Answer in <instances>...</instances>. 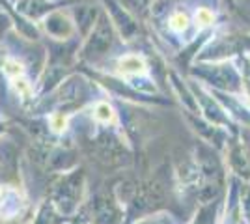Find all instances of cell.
<instances>
[{"label": "cell", "mask_w": 250, "mask_h": 224, "mask_svg": "<svg viewBox=\"0 0 250 224\" xmlns=\"http://www.w3.org/2000/svg\"><path fill=\"white\" fill-rule=\"evenodd\" d=\"M120 71L124 75H142L146 71V64L142 58H138L135 54H127L124 58H120Z\"/></svg>", "instance_id": "cell-3"}, {"label": "cell", "mask_w": 250, "mask_h": 224, "mask_svg": "<svg viewBox=\"0 0 250 224\" xmlns=\"http://www.w3.org/2000/svg\"><path fill=\"white\" fill-rule=\"evenodd\" d=\"M188 24V19L187 15H183V13H174L172 15V19H170V26L177 30V32H181V30H185Z\"/></svg>", "instance_id": "cell-6"}, {"label": "cell", "mask_w": 250, "mask_h": 224, "mask_svg": "<svg viewBox=\"0 0 250 224\" xmlns=\"http://www.w3.org/2000/svg\"><path fill=\"white\" fill-rule=\"evenodd\" d=\"M36 224H52V215H51V209H49V204L43 205V209L40 211V217H38V223Z\"/></svg>", "instance_id": "cell-9"}, {"label": "cell", "mask_w": 250, "mask_h": 224, "mask_svg": "<svg viewBox=\"0 0 250 224\" xmlns=\"http://www.w3.org/2000/svg\"><path fill=\"white\" fill-rule=\"evenodd\" d=\"M51 127L54 129V131H63L65 129V118L62 116V114H52L51 116Z\"/></svg>", "instance_id": "cell-8"}, {"label": "cell", "mask_w": 250, "mask_h": 224, "mask_svg": "<svg viewBox=\"0 0 250 224\" xmlns=\"http://www.w3.org/2000/svg\"><path fill=\"white\" fill-rule=\"evenodd\" d=\"M4 71L10 75V77H13V79H17V77H21L22 75V67L17 60H6V64H4Z\"/></svg>", "instance_id": "cell-7"}, {"label": "cell", "mask_w": 250, "mask_h": 224, "mask_svg": "<svg viewBox=\"0 0 250 224\" xmlns=\"http://www.w3.org/2000/svg\"><path fill=\"white\" fill-rule=\"evenodd\" d=\"M94 116H95L97 122L108 123V122H112V120H114V110H112V107H110L108 103H97V105H95Z\"/></svg>", "instance_id": "cell-4"}, {"label": "cell", "mask_w": 250, "mask_h": 224, "mask_svg": "<svg viewBox=\"0 0 250 224\" xmlns=\"http://www.w3.org/2000/svg\"><path fill=\"white\" fill-rule=\"evenodd\" d=\"M194 19H196V26L204 28V26H209L215 17H213V13H211L208 8H200V10L196 11V15H194Z\"/></svg>", "instance_id": "cell-5"}, {"label": "cell", "mask_w": 250, "mask_h": 224, "mask_svg": "<svg viewBox=\"0 0 250 224\" xmlns=\"http://www.w3.org/2000/svg\"><path fill=\"white\" fill-rule=\"evenodd\" d=\"M21 194L11 187H0V215L4 219H13L21 213Z\"/></svg>", "instance_id": "cell-1"}, {"label": "cell", "mask_w": 250, "mask_h": 224, "mask_svg": "<svg viewBox=\"0 0 250 224\" xmlns=\"http://www.w3.org/2000/svg\"><path fill=\"white\" fill-rule=\"evenodd\" d=\"M45 28H47V32L54 36V38H67L69 34L73 32V26H71V22L67 21L65 17H63L62 13H51V15H47L45 17Z\"/></svg>", "instance_id": "cell-2"}]
</instances>
